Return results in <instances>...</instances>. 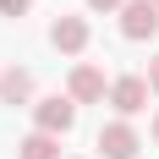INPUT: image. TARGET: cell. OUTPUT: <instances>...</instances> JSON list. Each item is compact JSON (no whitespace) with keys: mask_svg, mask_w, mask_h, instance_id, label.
I'll use <instances>...</instances> for the list:
<instances>
[{"mask_svg":"<svg viewBox=\"0 0 159 159\" xmlns=\"http://www.w3.org/2000/svg\"><path fill=\"white\" fill-rule=\"evenodd\" d=\"M77 126V99L71 93H49L33 104V132H49V137H66Z\"/></svg>","mask_w":159,"mask_h":159,"instance_id":"cell-1","label":"cell"},{"mask_svg":"<svg viewBox=\"0 0 159 159\" xmlns=\"http://www.w3.org/2000/svg\"><path fill=\"white\" fill-rule=\"evenodd\" d=\"M154 33H159V6L154 0H126V6H121V39L143 44V39H154Z\"/></svg>","mask_w":159,"mask_h":159,"instance_id":"cell-2","label":"cell"},{"mask_svg":"<svg viewBox=\"0 0 159 159\" xmlns=\"http://www.w3.org/2000/svg\"><path fill=\"white\" fill-rule=\"evenodd\" d=\"M66 93L77 99V104H99V99H110V82H104V71L88 61L71 66V77H66Z\"/></svg>","mask_w":159,"mask_h":159,"instance_id":"cell-3","label":"cell"},{"mask_svg":"<svg viewBox=\"0 0 159 159\" xmlns=\"http://www.w3.org/2000/svg\"><path fill=\"white\" fill-rule=\"evenodd\" d=\"M137 148H143V137H137L132 121H110V126H99V154H104V159H137Z\"/></svg>","mask_w":159,"mask_h":159,"instance_id":"cell-4","label":"cell"},{"mask_svg":"<svg viewBox=\"0 0 159 159\" xmlns=\"http://www.w3.org/2000/svg\"><path fill=\"white\" fill-rule=\"evenodd\" d=\"M110 104H115L121 121L137 115V110L148 104V77H115V82H110Z\"/></svg>","mask_w":159,"mask_h":159,"instance_id":"cell-5","label":"cell"},{"mask_svg":"<svg viewBox=\"0 0 159 159\" xmlns=\"http://www.w3.org/2000/svg\"><path fill=\"white\" fill-rule=\"evenodd\" d=\"M49 44L61 49V55H82L88 49V22L82 16H55L49 22Z\"/></svg>","mask_w":159,"mask_h":159,"instance_id":"cell-6","label":"cell"},{"mask_svg":"<svg viewBox=\"0 0 159 159\" xmlns=\"http://www.w3.org/2000/svg\"><path fill=\"white\" fill-rule=\"evenodd\" d=\"M0 104H33V71H22V66L0 71Z\"/></svg>","mask_w":159,"mask_h":159,"instance_id":"cell-7","label":"cell"},{"mask_svg":"<svg viewBox=\"0 0 159 159\" xmlns=\"http://www.w3.org/2000/svg\"><path fill=\"white\" fill-rule=\"evenodd\" d=\"M16 159H61V137H49V132H28V137L16 143Z\"/></svg>","mask_w":159,"mask_h":159,"instance_id":"cell-8","label":"cell"},{"mask_svg":"<svg viewBox=\"0 0 159 159\" xmlns=\"http://www.w3.org/2000/svg\"><path fill=\"white\" fill-rule=\"evenodd\" d=\"M33 0H0V16H28Z\"/></svg>","mask_w":159,"mask_h":159,"instance_id":"cell-9","label":"cell"},{"mask_svg":"<svg viewBox=\"0 0 159 159\" xmlns=\"http://www.w3.org/2000/svg\"><path fill=\"white\" fill-rule=\"evenodd\" d=\"M126 0H88V11H121Z\"/></svg>","mask_w":159,"mask_h":159,"instance_id":"cell-10","label":"cell"},{"mask_svg":"<svg viewBox=\"0 0 159 159\" xmlns=\"http://www.w3.org/2000/svg\"><path fill=\"white\" fill-rule=\"evenodd\" d=\"M148 93H159V55L148 61Z\"/></svg>","mask_w":159,"mask_h":159,"instance_id":"cell-11","label":"cell"},{"mask_svg":"<svg viewBox=\"0 0 159 159\" xmlns=\"http://www.w3.org/2000/svg\"><path fill=\"white\" fill-rule=\"evenodd\" d=\"M154 143H159V115H154Z\"/></svg>","mask_w":159,"mask_h":159,"instance_id":"cell-12","label":"cell"},{"mask_svg":"<svg viewBox=\"0 0 159 159\" xmlns=\"http://www.w3.org/2000/svg\"><path fill=\"white\" fill-rule=\"evenodd\" d=\"M154 6H159V0H154Z\"/></svg>","mask_w":159,"mask_h":159,"instance_id":"cell-13","label":"cell"}]
</instances>
